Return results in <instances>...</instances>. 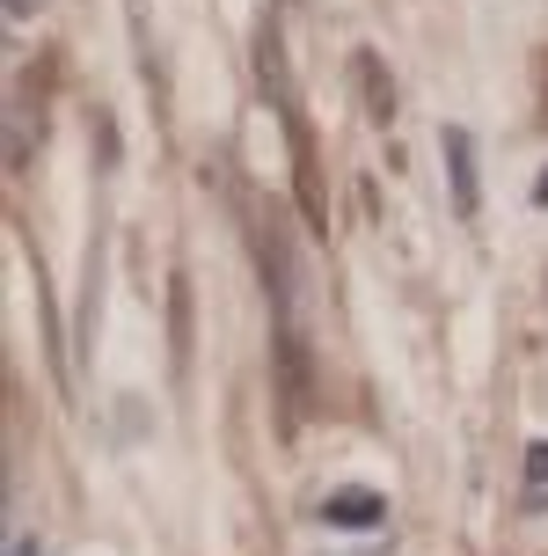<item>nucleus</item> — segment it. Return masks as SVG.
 Instances as JSON below:
<instances>
[{
	"instance_id": "nucleus-3",
	"label": "nucleus",
	"mask_w": 548,
	"mask_h": 556,
	"mask_svg": "<svg viewBox=\"0 0 548 556\" xmlns=\"http://www.w3.org/2000/svg\"><path fill=\"white\" fill-rule=\"evenodd\" d=\"M358 81H366V117H395V88H387V66H373V52H358Z\"/></svg>"
},
{
	"instance_id": "nucleus-2",
	"label": "nucleus",
	"mask_w": 548,
	"mask_h": 556,
	"mask_svg": "<svg viewBox=\"0 0 548 556\" xmlns=\"http://www.w3.org/2000/svg\"><path fill=\"white\" fill-rule=\"evenodd\" d=\"M322 520H329V528H381V520H387V498H381V491H358V483H352V491L322 498Z\"/></svg>"
},
{
	"instance_id": "nucleus-4",
	"label": "nucleus",
	"mask_w": 548,
	"mask_h": 556,
	"mask_svg": "<svg viewBox=\"0 0 548 556\" xmlns=\"http://www.w3.org/2000/svg\"><path fill=\"white\" fill-rule=\"evenodd\" d=\"M256 74H264V88H271V103H285V59H278V29L271 23L256 29Z\"/></svg>"
},
{
	"instance_id": "nucleus-7",
	"label": "nucleus",
	"mask_w": 548,
	"mask_h": 556,
	"mask_svg": "<svg viewBox=\"0 0 548 556\" xmlns=\"http://www.w3.org/2000/svg\"><path fill=\"white\" fill-rule=\"evenodd\" d=\"M8 556H37V542H29V534H15V542H8Z\"/></svg>"
},
{
	"instance_id": "nucleus-8",
	"label": "nucleus",
	"mask_w": 548,
	"mask_h": 556,
	"mask_svg": "<svg viewBox=\"0 0 548 556\" xmlns=\"http://www.w3.org/2000/svg\"><path fill=\"white\" fill-rule=\"evenodd\" d=\"M534 198H541V205H548V176H541V184H534Z\"/></svg>"
},
{
	"instance_id": "nucleus-5",
	"label": "nucleus",
	"mask_w": 548,
	"mask_h": 556,
	"mask_svg": "<svg viewBox=\"0 0 548 556\" xmlns=\"http://www.w3.org/2000/svg\"><path fill=\"white\" fill-rule=\"evenodd\" d=\"M526 513H548V440L526 446V491H520Z\"/></svg>"
},
{
	"instance_id": "nucleus-6",
	"label": "nucleus",
	"mask_w": 548,
	"mask_h": 556,
	"mask_svg": "<svg viewBox=\"0 0 548 556\" xmlns=\"http://www.w3.org/2000/svg\"><path fill=\"white\" fill-rule=\"evenodd\" d=\"M37 8H44V0H8V15H15V23H23V15H37Z\"/></svg>"
},
{
	"instance_id": "nucleus-1",
	"label": "nucleus",
	"mask_w": 548,
	"mask_h": 556,
	"mask_svg": "<svg viewBox=\"0 0 548 556\" xmlns=\"http://www.w3.org/2000/svg\"><path fill=\"white\" fill-rule=\"evenodd\" d=\"M438 147H446V176H454V213H461V220H475V213H483V184H475V139H468L461 125H446V139H438Z\"/></svg>"
}]
</instances>
